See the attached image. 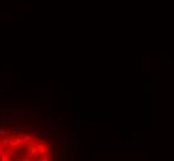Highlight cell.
<instances>
[{"instance_id":"1","label":"cell","mask_w":174,"mask_h":161,"mask_svg":"<svg viewBox=\"0 0 174 161\" xmlns=\"http://www.w3.org/2000/svg\"><path fill=\"white\" fill-rule=\"evenodd\" d=\"M50 146L42 139L25 133L4 134L0 131V160L1 161H26L47 160ZM50 159V157H49Z\"/></svg>"}]
</instances>
